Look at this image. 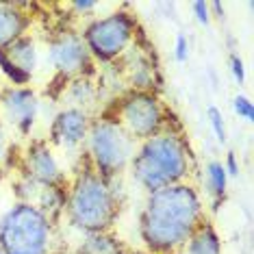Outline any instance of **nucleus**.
I'll use <instances>...</instances> for the list:
<instances>
[{
	"instance_id": "nucleus-11",
	"label": "nucleus",
	"mask_w": 254,
	"mask_h": 254,
	"mask_svg": "<svg viewBox=\"0 0 254 254\" xmlns=\"http://www.w3.org/2000/svg\"><path fill=\"white\" fill-rule=\"evenodd\" d=\"M94 115L76 107L57 109L55 115L48 122V143L55 150H65V152H78L83 150V143L87 139V130Z\"/></svg>"
},
{
	"instance_id": "nucleus-25",
	"label": "nucleus",
	"mask_w": 254,
	"mask_h": 254,
	"mask_svg": "<svg viewBox=\"0 0 254 254\" xmlns=\"http://www.w3.org/2000/svg\"><path fill=\"white\" fill-rule=\"evenodd\" d=\"M191 15H193V20L198 22L200 26H209L213 22L211 4L206 2V0H195V2H191Z\"/></svg>"
},
{
	"instance_id": "nucleus-20",
	"label": "nucleus",
	"mask_w": 254,
	"mask_h": 254,
	"mask_svg": "<svg viewBox=\"0 0 254 254\" xmlns=\"http://www.w3.org/2000/svg\"><path fill=\"white\" fill-rule=\"evenodd\" d=\"M0 74H2L11 87H31V83H33V76H28L26 72L15 67V63L7 57L4 48H0Z\"/></svg>"
},
{
	"instance_id": "nucleus-12",
	"label": "nucleus",
	"mask_w": 254,
	"mask_h": 254,
	"mask_svg": "<svg viewBox=\"0 0 254 254\" xmlns=\"http://www.w3.org/2000/svg\"><path fill=\"white\" fill-rule=\"evenodd\" d=\"M33 2H0V48H7L33 28Z\"/></svg>"
},
{
	"instance_id": "nucleus-2",
	"label": "nucleus",
	"mask_w": 254,
	"mask_h": 254,
	"mask_svg": "<svg viewBox=\"0 0 254 254\" xmlns=\"http://www.w3.org/2000/svg\"><path fill=\"white\" fill-rule=\"evenodd\" d=\"M126 202L122 178L107 181L80 157L78 167L70 174L67 202L63 222L78 235L115 230Z\"/></svg>"
},
{
	"instance_id": "nucleus-9",
	"label": "nucleus",
	"mask_w": 254,
	"mask_h": 254,
	"mask_svg": "<svg viewBox=\"0 0 254 254\" xmlns=\"http://www.w3.org/2000/svg\"><path fill=\"white\" fill-rule=\"evenodd\" d=\"M18 172L33 178L39 187H61L67 189L70 174L61 165L57 150L50 146L46 137H31L20 148Z\"/></svg>"
},
{
	"instance_id": "nucleus-22",
	"label": "nucleus",
	"mask_w": 254,
	"mask_h": 254,
	"mask_svg": "<svg viewBox=\"0 0 254 254\" xmlns=\"http://www.w3.org/2000/svg\"><path fill=\"white\" fill-rule=\"evenodd\" d=\"M206 122H209V128L213 132V137L217 139V143L224 146V143L228 141V128H226V120H224L222 109L215 105L206 107Z\"/></svg>"
},
{
	"instance_id": "nucleus-14",
	"label": "nucleus",
	"mask_w": 254,
	"mask_h": 254,
	"mask_svg": "<svg viewBox=\"0 0 254 254\" xmlns=\"http://www.w3.org/2000/svg\"><path fill=\"white\" fill-rule=\"evenodd\" d=\"M61 96H63V100H65V107H76L87 113L94 111L96 105H100V109H102V102H100L102 94H100V87H98L96 78L83 76V78L67 80Z\"/></svg>"
},
{
	"instance_id": "nucleus-17",
	"label": "nucleus",
	"mask_w": 254,
	"mask_h": 254,
	"mask_svg": "<svg viewBox=\"0 0 254 254\" xmlns=\"http://www.w3.org/2000/svg\"><path fill=\"white\" fill-rule=\"evenodd\" d=\"M128 246L115 230L109 233H91L80 235L76 246L72 248V254H120Z\"/></svg>"
},
{
	"instance_id": "nucleus-8",
	"label": "nucleus",
	"mask_w": 254,
	"mask_h": 254,
	"mask_svg": "<svg viewBox=\"0 0 254 254\" xmlns=\"http://www.w3.org/2000/svg\"><path fill=\"white\" fill-rule=\"evenodd\" d=\"M46 59L55 76L65 83L83 76L96 78L98 74V65L91 59L80 33L70 26H61L57 33H50V37L46 39Z\"/></svg>"
},
{
	"instance_id": "nucleus-19",
	"label": "nucleus",
	"mask_w": 254,
	"mask_h": 254,
	"mask_svg": "<svg viewBox=\"0 0 254 254\" xmlns=\"http://www.w3.org/2000/svg\"><path fill=\"white\" fill-rule=\"evenodd\" d=\"M11 191H13L15 202H31V204H35L42 187H39L33 178H28L26 174L15 172V178H13V183H11Z\"/></svg>"
},
{
	"instance_id": "nucleus-10",
	"label": "nucleus",
	"mask_w": 254,
	"mask_h": 254,
	"mask_svg": "<svg viewBox=\"0 0 254 254\" xmlns=\"http://www.w3.org/2000/svg\"><path fill=\"white\" fill-rule=\"evenodd\" d=\"M42 113V98L33 87H7L0 89V122L26 141L33 137Z\"/></svg>"
},
{
	"instance_id": "nucleus-13",
	"label": "nucleus",
	"mask_w": 254,
	"mask_h": 254,
	"mask_svg": "<svg viewBox=\"0 0 254 254\" xmlns=\"http://www.w3.org/2000/svg\"><path fill=\"white\" fill-rule=\"evenodd\" d=\"M228 185H230V178L226 174V170H224L222 161L219 159L206 161L204 172H202V189H200L206 211L211 213L219 211V206L228 198Z\"/></svg>"
},
{
	"instance_id": "nucleus-18",
	"label": "nucleus",
	"mask_w": 254,
	"mask_h": 254,
	"mask_svg": "<svg viewBox=\"0 0 254 254\" xmlns=\"http://www.w3.org/2000/svg\"><path fill=\"white\" fill-rule=\"evenodd\" d=\"M65 202H67V189L61 187H42L35 206L44 213L53 224L61 226L63 215H65Z\"/></svg>"
},
{
	"instance_id": "nucleus-29",
	"label": "nucleus",
	"mask_w": 254,
	"mask_h": 254,
	"mask_svg": "<svg viewBox=\"0 0 254 254\" xmlns=\"http://www.w3.org/2000/svg\"><path fill=\"white\" fill-rule=\"evenodd\" d=\"M0 254H2V252H0Z\"/></svg>"
},
{
	"instance_id": "nucleus-24",
	"label": "nucleus",
	"mask_w": 254,
	"mask_h": 254,
	"mask_svg": "<svg viewBox=\"0 0 254 254\" xmlns=\"http://www.w3.org/2000/svg\"><path fill=\"white\" fill-rule=\"evenodd\" d=\"M189 50H191V46H189V37L185 35V33H178L174 37V48H172V57H174L176 63H187L189 61Z\"/></svg>"
},
{
	"instance_id": "nucleus-1",
	"label": "nucleus",
	"mask_w": 254,
	"mask_h": 254,
	"mask_svg": "<svg viewBox=\"0 0 254 254\" xmlns=\"http://www.w3.org/2000/svg\"><path fill=\"white\" fill-rule=\"evenodd\" d=\"M209 219L195 183H178L143 195L137 215V239L146 254H181L189 235Z\"/></svg>"
},
{
	"instance_id": "nucleus-27",
	"label": "nucleus",
	"mask_w": 254,
	"mask_h": 254,
	"mask_svg": "<svg viewBox=\"0 0 254 254\" xmlns=\"http://www.w3.org/2000/svg\"><path fill=\"white\" fill-rule=\"evenodd\" d=\"M222 165H224V170H226L228 178H239L241 165H239V161H237V154L235 152H226V157H224Z\"/></svg>"
},
{
	"instance_id": "nucleus-23",
	"label": "nucleus",
	"mask_w": 254,
	"mask_h": 254,
	"mask_svg": "<svg viewBox=\"0 0 254 254\" xmlns=\"http://www.w3.org/2000/svg\"><path fill=\"white\" fill-rule=\"evenodd\" d=\"M233 111H235L237 118L244 120V122H248V124L254 120V105L246 94H237L233 98Z\"/></svg>"
},
{
	"instance_id": "nucleus-15",
	"label": "nucleus",
	"mask_w": 254,
	"mask_h": 254,
	"mask_svg": "<svg viewBox=\"0 0 254 254\" xmlns=\"http://www.w3.org/2000/svg\"><path fill=\"white\" fill-rule=\"evenodd\" d=\"M4 53L11 61L15 63V67H20L22 72H26L28 76H35L37 67H39V59H42V53H39V44L33 33L28 35L18 37L13 44H9L4 48Z\"/></svg>"
},
{
	"instance_id": "nucleus-3",
	"label": "nucleus",
	"mask_w": 254,
	"mask_h": 254,
	"mask_svg": "<svg viewBox=\"0 0 254 254\" xmlns=\"http://www.w3.org/2000/svg\"><path fill=\"white\" fill-rule=\"evenodd\" d=\"M126 174L143 195L191 181L195 174V152L183 126L167 128L137 143Z\"/></svg>"
},
{
	"instance_id": "nucleus-7",
	"label": "nucleus",
	"mask_w": 254,
	"mask_h": 254,
	"mask_svg": "<svg viewBox=\"0 0 254 254\" xmlns=\"http://www.w3.org/2000/svg\"><path fill=\"white\" fill-rule=\"evenodd\" d=\"M78 33L96 65L107 67L118 63L126 55V50L135 44L137 35L141 33V26L137 15L128 11V7H120L85 22Z\"/></svg>"
},
{
	"instance_id": "nucleus-5",
	"label": "nucleus",
	"mask_w": 254,
	"mask_h": 254,
	"mask_svg": "<svg viewBox=\"0 0 254 254\" xmlns=\"http://www.w3.org/2000/svg\"><path fill=\"white\" fill-rule=\"evenodd\" d=\"M100 111L109 113L137 143L159 135L167 128H178L176 115L167 102L152 91L126 89L102 105Z\"/></svg>"
},
{
	"instance_id": "nucleus-16",
	"label": "nucleus",
	"mask_w": 254,
	"mask_h": 254,
	"mask_svg": "<svg viewBox=\"0 0 254 254\" xmlns=\"http://www.w3.org/2000/svg\"><path fill=\"white\" fill-rule=\"evenodd\" d=\"M181 254H224L222 237H219L215 224L211 219H204L185 241Z\"/></svg>"
},
{
	"instance_id": "nucleus-28",
	"label": "nucleus",
	"mask_w": 254,
	"mask_h": 254,
	"mask_svg": "<svg viewBox=\"0 0 254 254\" xmlns=\"http://www.w3.org/2000/svg\"><path fill=\"white\" fill-rule=\"evenodd\" d=\"M120 254H146V252H143L141 248H135V246H126V248H124V250L120 252Z\"/></svg>"
},
{
	"instance_id": "nucleus-26",
	"label": "nucleus",
	"mask_w": 254,
	"mask_h": 254,
	"mask_svg": "<svg viewBox=\"0 0 254 254\" xmlns=\"http://www.w3.org/2000/svg\"><path fill=\"white\" fill-rule=\"evenodd\" d=\"M228 65H230V76L237 85H244L246 83V63L237 53H233L228 57Z\"/></svg>"
},
{
	"instance_id": "nucleus-21",
	"label": "nucleus",
	"mask_w": 254,
	"mask_h": 254,
	"mask_svg": "<svg viewBox=\"0 0 254 254\" xmlns=\"http://www.w3.org/2000/svg\"><path fill=\"white\" fill-rule=\"evenodd\" d=\"M61 7L67 11V18L89 22V20L96 18L98 9H102V4L96 2V0H72V2L61 4Z\"/></svg>"
},
{
	"instance_id": "nucleus-6",
	"label": "nucleus",
	"mask_w": 254,
	"mask_h": 254,
	"mask_svg": "<svg viewBox=\"0 0 254 254\" xmlns=\"http://www.w3.org/2000/svg\"><path fill=\"white\" fill-rule=\"evenodd\" d=\"M135 148L137 141L128 137V132L111 115L98 111L91 118L87 139L83 143V159L96 174L113 181V178H124Z\"/></svg>"
},
{
	"instance_id": "nucleus-4",
	"label": "nucleus",
	"mask_w": 254,
	"mask_h": 254,
	"mask_svg": "<svg viewBox=\"0 0 254 254\" xmlns=\"http://www.w3.org/2000/svg\"><path fill=\"white\" fill-rule=\"evenodd\" d=\"M0 252L2 254H72L53 224L31 202H13L0 215Z\"/></svg>"
}]
</instances>
